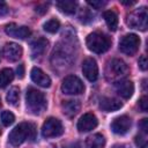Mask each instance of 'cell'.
Returning <instances> with one entry per match:
<instances>
[{"instance_id": "1", "label": "cell", "mask_w": 148, "mask_h": 148, "mask_svg": "<svg viewBox=\"0 0 148 148\" xmlns=\"http://www.w3.org/2000/svg\"><path fill=\"white\" fill-rule=\"evenodd\" d=\"M36 138V127L30 123H21L15 126L8 135V141L12 146L17 147L23 143L27 139L35 140Z\"/></svg>"}, {"instance_id": "21", "label": "cell", "mask_w": 148, "mask_h": 148, "mask_svg": "<svg viewBox=\"0 0 148 148\" xmlns=\"http://www.w3.org/2000/svg\"><path fill=\"white\" fill-rule=\"evenodd\" d=\"M76 2L72 0H62L57 2V7L65 14H74L76 10Z\"/></svg>"}, {"instance_id": "9", "label": "cell", "mask_w": 148, "mask_h": 148, "mask_svg": "<svg viewBox=\"0 0 148 148\" xmlns=\"http://www.w3.org/2000/svg\"><path fill=\"white\" fill-rule=\"evenodd\" d=\"M5 32L14 38H18V39H25L27 37H29L31 35V31L28 27L25 25H17L15 23H9L5 27Z\"/></svg>"}, {"instance_id": "22", "label": "cell", "mask_w": 148, "mask_h": 148, "mask_svg": "<svg viewBox=\"0 0 148 148\" xmlns=\"http://www.w3.org/2000/svg\"><path fill=\"white\" fill-rule=\"evenodd\" d=\"M14 79V72L10 68H2L0 71V88L7 87Z\"/></svg>"}, {"instance_id": "12", "label": "cell", "mask_w": 148, "mask_h": 148, "mask_svg": "<svg viewBox=\"0 0 148 148\" xmlns=\"http://www.w3.org/2000/svg\"><path fill=\"white\" fill-rule=\"evenodd\" d=\"M82 73L89 81H96L98 77V66L96 60L92 58H87L82 64Z\"/></svg>"}, {"instance_id": "26", "label": "cell", "mask_w": 148, "mask_h": 148, "mask_svg": "<svg viewBox=\"0 0 148 148\" xmlns=\"http://www.w3.org/2000/svg\"><path fill=\"white\" fill-rule=\"evenodd\" d=\"M139 108L143 112H146L148 110V98H147V96H142L140 98V101H139Z\"/></svg>"}, {"instance_id": "4", "label": "cell", "mask_w": 148, "mask_h": 148, "mask_svg": "<svg viewBox=\"0 0 148 148\" xmlns=\"http://www.w3.org/2000/svg\"><path fill=\"white\" fill-rule=\"evenodd\" d=\"M86 44L90 51H92L95 53H103L110 49L111 39L106 35L95 31L87 36Z\"/></svg>"}, {"instance_id": "34", "label": "cell", "mask_w": 148, "mask_h": 148, "mask_svg": "<svg viewBox=\"0 0 148 148\" xmlns=\"http://www.w3.org/2000/svg\"><path fill=\"white\" fill-rule=\"evenodd\" d=\"M65 148H81V147H80V145L77 142H72V143L67 145Z\"/></svg>"}, {"instance_id": "8", "label": "cell", "mask_w": 148, "mask_h": 148, "mask_svg": "<svg viewBox=\"0 0 148 148\" xmlns=\"http://www.w3.org/2000/svg\"><path fill=\"white\" fill-rule=\"evenodd\" d=\"M61 90L67 95H79L83 92L84 86L83 82L75 75H68L64 79L61 83Z\"/></svg>"}, {"instance_id": "31", "label": "cell", "mask_w": 148, "mask_h": 148, "mask_svg": "<svg viewBox=\"0 0 148 148\" xmlns=\"http://www.w3.org/2000/svg\"><path fill=\"white\" fill-rule=\"evenodd\" d=\"M140 127H141V130H142V132H143L145 134L148 132V120H147L146 118L141 120V123H140Z\"/></svg>"}, {"instance_id": "13", "label": "cell", "mask_w": 148, "mask_h": 148, "mask_svg": "<svg viewBox=\"0 0 148 148\" xmlns=\"http://www.w3.org/2000/svg\"><path fill=\"white\" fill-rule=\"evenodd\" d=\"M98 124V120L96 118V116L91 112H87L84 113L77 121V130L80 132H89L91 130H94Z\"/></svg>"}, {"instance_id": "35", "label": "cell", "mask_w": 148, "mask_h": 148, "mask_svg": "<svg viewBox=\"0 0 148 148\" xmlns=\"http://www.w3.org/2000/svg\"><path fill=\"white\" fill-rule=\"evenodd\" d=\"M0 106H1V99H0Z\"/></svg>"}, {"instance_id": "6", "label": "cell", "mask_w": 148, "mask_h": 148, "mask_svg": "<svg viewBox=\"0 0 148 148\" xmlns=\"http://www.w3.org/2000/svg\"><path fill=\"white\" fill-rule=\"evenodd\" d=\"M64 133V126L61 124V121L57 118L50 117L47 118L42 127V134L44 138H57L60 136Z\"/></svg>"}, {"instance_id": "7", "label": "cell", "mask_w": 148, "mask_h": 148, "mask_svg": "<svg viewBox=\"0 0 148 148\" xmlns=\"http://www.w3.org/2000/svg\"><path fill=\"white\" fill-rule=\"evenodd\" d=\"M139 46H140V38L135 34L125 35L119 42V50L127 56L135 54L139 50Z\"/></svg>"}, {"instance_id": "28", "label": "cell", "mask_w": 148, "mask_h": 148, "mask_svg": "<svg viewBox=\"0 0 148 148\" xmlns=\"http://www.w3.org/2000/svg\"><path fill=\"white\" fill-rule=\"evenodd\" d=\"M88 5L91 6L92 8L99 9V8H102L103 6L106 5V1H88Z\"/></svg>"}, {"instance_id": "19", "label": "cell", "mask_w": 148, "mask_h": 148, "mask_svg": "<svg viewBox=\"0 0 148 148\" xmlns=\"http://www.w3.org/2000/svg\"><path fill=\"white\" fill-rule=\"evenodd\" d=\"M105 146V139L102 134L96 133L87 138L84 148H104Z\"/></svg>"}, {"instance_id": "14", "label": "cell", "mask_w": 148, "mask_h": 148, "mask_svg": "<svg viewBox=\"0 0 148 148\" xmlns=\"http://www.w3.org/2000/svg\"><path fill=\"white\" fill-rule=\"evenodd\" d=\"M30 75H31V80L37 86H40L43 88H49L51 86V79H50V76L46 73H44L40 68L32 67V69L30 72Z\"/></svg>"}, {"instance_id": "30", "label": "cell", "mask_w": 148, "mask_h": 148, "mask_svg": "<svg viewBox=\"0 0 148 148\" xmlns=\"http://www.w3.org/2000/svg\"><path fill=\"white\" fill-rule=\"evenodd\" d=\"M139 67L142 71H146L147 69V58H146V56H141L139 58Z\"/></svg>"}, {"instance_id": "33", "label": "cell", "mask_w": 148, "mask_h": 148, "mask_svg": "<svg viewBox=\"0 0 148 148\" xmlns=\"http://www.w3.org/2000/svg\"><path fill=\"white\" fill-rule=\"evenodd\" d=\"M16 72H17V76H18L20 79H22V77L24 76V65H23V64L18 65V67H17Z\"/></svg>"}, {"instance_id": "27", "label": "cell", "mask_w": 148, "mask_h": 148, "mask_svg": "<svg viewBox=\"0 0 148 148\" xmlns=\"http://www.w3.org/2000/svg\"><path fill=\"white\" fill-rule=\"evenodd\" d=\"M135 142H136V145H138L139 148H147V140L145 139V136H142V135H136Z\"/></svg>"}, {"instance_id": "17", "label": "cell", "mask_w": 148, "mask_h": 148, "mask_svg": "<svg viewBox=\"0 0 148 148\" xmlns=\"http://www.w3.org/2000/svg\"><path fill=\"white\" fill-rule=\"evenodd\" d=\"M47 46H49V40L46 38H44V37L37 38L31 44V56L34 58L42 56L45 52V50L47 49Z\"/></svg>"}, {"instance_id": "23", "label": "cell", "mask_w": 148, "mask_h": 148, "mask_svg": "<svg viewBox=\"0 0 148 148\" xmlns=\"http://www.w3.org/2000/svg\"><path fill=\"white\" fill-rule=\"evenodd\" d=\"M7 102L12 105H16L17 102H18V98H20V89L17 87H12L9 89V91L7 92Z\"/></svg>"}, {"instance_id": "18", "label": "cell", "mask_w": 148, "mask_h": 148, "mask_svg": "<svg viewBox=\"0 0 148 148\" xmlns=\"http://www.w3.org/2000/svg\"><path fill=\"white\" fill-rule=\"evenodd\" d=\"M80 102L79 101H74V99H69V101H64L61 103V109L64 114H66L67 117H73L75 116L79 111H80Z\"/></svg>"}, {"instance_id": "25", "label": "cell", "mask_w": 148, "mask_h": 148, "mask_svg": "<svg viewBox=\"0 0 148 148\" xmlns=\"http://www.w3.org/2000/svg\"><path fill=\"white\" fill-rule=\"evenodd\" d=\"M0 117H1V121H2V124L5 126L12 125L14 123V120H15V117L10 111H2Z\"/></svg>"}, {"instance_id": "29", "label": "cell", "mask_w": 148, "mask_h": 148, "mask_svg": "<svg viewBox=\"0 0 148 148\" xmlns=\"http://www.w3.org/2000/svg\"><path fill=\"white\" fill-rule=\"evenodd\" d=\"M8 12H9V9H8L7 3H6L5 1H1V0H0V16H5V15H7Z\"/></svg>"}, {"instance_id": "5", "label": "cell", "mask_w": 148, "mask_h": 148, "mask_svg": "<svg viewBox=\"0 0 148 148\" xmlns=\"http://www.w3.org/2000/svg\"><path fill=\"white\" fill-rule=\"evenodd\" d=\"M127 24L133 28V29H138L141 31H145L148 27V13H147V8L146 7H140L133 12H131L127 15V20H126Z\"/></svg>"}, {"instance_id": "20", "label": "cell", "mask_w": 148, "mask_h": 148, "mask_svg": "<svg viewBox=\"0 0 148 148\" xmlns=\"http://www.w3.org/2000/svg\"><path fill=\"white\" fill-rule=\"evenodd\" d=\"M103 17L105 20V23L108 28L111 31H116L118 28V16L113 10H105L103 13Z\"/></svg>"}, {"instance_id": "11", "label": "cell", "mask_w": 148, "mask_h": 148, "mask_svg": "<svg viewBox=\"0 0 148 148\" xmlns=\"http://www.w3.org/2000/svg\"><path fill=\"white\" fill-rule=\"evenodd\" d=\"M2 53L5 56V58L8 60V61H17L21 57H22V53H23V50H22V46L16 44V43H7L5 46H3V50H2Z\"/></svg>"}, {"instance_id": "3", "label": "cell", "mask_w": 148, "mask_h": 148, "mask_svg": "<svg viewBox=\"0 0 148 148\" xmlns=\"http://www.w3.org/2000/svg\"><path fill=\"white\" fill-rule=\"evenodd\" d=\"M25 101H27V108L35 114L42 113L47 106L45 95L35 88H29L27 90Z\"/></svg>"}, {"instance_id": "10", "label": "cell", "mask_w": 148, "mask_h": 148, "mask_svg": "<svg viewBox=\"0 0 148 148\" xmlns=\"http://www.w3.org/2000/svg\"><path fill=\"white\" fill-rule=\"evenodd\" d=\"M131 126H132L131 118L128 116H120V117H117L116 119H113V121L111 124V130L116 134L124 135L130 131Z\"/></svg>"}, {"instance_id": "2", "label": "cell", "mask_w": 148, "mask_h": 148, "mask_svg": "<svg viewBox=\"0 0 148 148\" xmlns=\"http://www.w3.org/2000/svg\"><path fill=\"white\" fill-rule=\"evenodd\" d=\"M128 66L121 59H112L106 64L105 67V77L108 81L117 83L121 80H125V76L128 74Z\"/></svg>"}, {"instance_id": "36", "label": "cell", "mask_w": 148, "mask_h": 148, "mask_svg": "<svg viewBox=\"0 0 148 148\" xmlns=\"http://www.w3.org/2000/svg\"><path fill=\"white\" fill-rule=\"evenodd\" d=\"M0 134H1V130H0Z\"/></svg>"}, {"instance_id": "24", "label": "cell", "mask_w": 148, "mask_h": 148, "mask_svg": "<svg viewBox=\"0 0 148 148\" xmlns=\"http://www.w3.org/2000/svg\"><path fill=\"white\" fill-rule=\"evenodd\" d=\"M43 28H44V30H45L46 32L54 34V32H57V31L59 30V28H60V22H59L58 20H56V18H51V20H49V21H46V22L44 23Z\"/></svg>"}, {"instance_id": "32", "label": "cell", "mask_w": 148, "mask_h": 148, "mask_svg": "<svg viewBox=\"0 0 148 148\" xmlns=\"http://www.w3.org/2000/svg\"><path fill=\"white\" fill-rule=\"evenodd\" d=\"M35 10H36L37 13H39V14H44V13L47 12V6H46V5H39V6L36 7Z\"/></svg>"}, {"instance_id": "16", "label": "cell", "mask_w": 148, "mask_h": 148, "mask_svg": "<svg viewBox=\"0 0 148 148\" xmlns=\"http://www.w3.org/2000/svg\"><path fill=\"white\" fill-rule=\"evenodd\" d=\"M123 106V103L112 97H103L99 99V108L105 111V112H111V111H117Z\"/></svg>"}, {"instance_id": "15", "label": "cell", "mask_w": 148, "mask_h": 148, "mask_svg": "<svg viewBox=\"0 0 148 148\" xmlns=\"http://www.w3.org/2000/svg\"><path fill=\"white\" fill-rule=\"evenodd\" d=\"M117 92L123 98H130L134 92V84L130 80H121L117 83H114Z\"/></svg>"}]
</instances>
